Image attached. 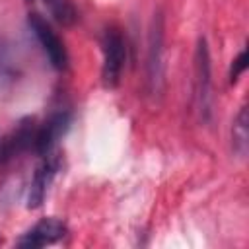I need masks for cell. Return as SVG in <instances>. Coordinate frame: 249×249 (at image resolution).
<instances>
[{"mask_svg": "<svg viewBox=\"0 0 249 249\" xmlns=\"http://www.w3.org/2000/svg\"><path fill=\"white\" fill-rule=\"evenodd\" d=\"M27 25L33 31V35L37 37V41L41 43L51 64L56 70H66L68 68V51H66L62 39L56 35V31L49 25V21L41 14H29Z\"/></svg>", "mask_w": 249, "mask_h": 249, "instance_id": "obj_1", "label": "cell"}, {"mask_svg": "<svg viewBox=\"0 0 249 249\" xmlns=\"http://www.w3.org/2000/svg\"><path fill=\"white\" fill-rule=\"evenodd\" d=\"M126 60V45L119 29H107L103 37V82L113 88L119 84Z\"/></svg>", "mask_w": 249, "mask_h": 249, "instance_id": "obj_2", "label": "cell"}, {"mask_svg": "<svg viewBox=\"0 0 249 249\" xmlns=\"http://www.w3.org/2000/svg\"><path fill=\"white\" fill-rule=\"evenodd\" d=\"M195 84H196V103H198V111L202 115V119L210 117V54H208V47L206 41L200 39L196 53H195Z\"/></svg>", "mask_w": 249, "mask_h": 249, "instance_id": "obj_3", "label": "cell"}, {"mask_svg": "<svg viewBox=\"0 0 249 249\" xmlns=\"http://www.w3.org/2000/svg\"><path fill=\"white\" fill-rule=\"evenodd\" d=\"M35 134H37V126L33 119L19 121L10 134L0 138V163L12 160L16 154L31 150L35 144Z\"/></svg>", "mask_w": 249, "mask_h": 249, "instance_id": "obj_4", "label": "cell"}, {"mask_svg": "<svg viewBox=\"0 0 249 249\" xmlns=\"http://www.w3.org/2000/svg\"><path fill=\"white\" fill-rule=\"evenodd\" d=\"M68 126H70V113H66V111L53 113L41 126H37L33 150H35L39 156L51 154V150H53L54 144L64 136V132L68 130Z\"/></svg>", "mask_w": 249, "mask_h": 249, "instance_id": "obj_5", "label": "cell"}, {"mask_svg": "<svg viewBox=\"0 0 249 249\" xmlns=\"http://www.w3.org/2000/svg\"><path fill=\"white\" fill-rule=\"evenodd\" d=\"M66 233V226L56 218H43L29 231H25L18 239V247H45L56 243Z\"/></svg>", "mask_w": 249, "mask_h": 249, "instance_id": "obj_6", "label": "cell"}, {"mask_svg": "<svg viewBox=\"0 0 249 249\" xmlns=\"http://www.w3.org/2000/svg\"><path fill=\"white\" fill-rule=\"evenodd\" d=\"M58 171V160L51 158L49 154L45 156V160L37 165L33 179H31V187H29V195H27V208H37L43 204L47 189L53 181V177Z\"/></svg>", "mask_w": 249, "mask_h": 249, "instance_id": "obj_7", "label": "cell"}, {"mask_svg": "<svg viewBox=\"0 0 249 249\" xmlns=\"http://www.w3.org/2000/svg\"><path fill=\"white\" fill-rule=\"evenodd\" d=\"M161 21H154V29L150 33V56H148V68H150V82L154 89L158 88V82L161 80Z\"/></svg>", "mask_w": 249, "mask_h": 249, "instance_id": "obj_8", "label": "cell"}, {"mask_svg": "<svg viewBox=\"0 0 249 249\" xmlns=\"http://www.w3.org/2000/svg\"><path fill=\"white\" fill-rule=\"evenodd\" d=\"M45 6L49 8L51 16L62 25H72L78 19V12L70 0H45Z\"/></svg>", "mask_w": 249, "mask_h": 249, "instance_id": "obj_9", "label": "cell"}, {"mask_svg": "<svg viewBox=\"0 0 249 249\" xmlns=\"http://www.w3.org/2000/svg\"><path fill=\"white\" fill-rule=\"evenodd\" d=\"M231 138H233V150L239 154V156H245L247 152V138H249V132H247V109L243 107L233 123V130H231Z\"/></svg>", "mask_w": 249, "mask_h": 249, "instance_id": "obj_10", "label": "cell"}, {"mask_svg": "<svg viewBox=\"0 0 249 249\" xmlns=\"http://www.w3.org/2000/svg\"><path fill=\"white\" fill-rule=\"evenodd\" d=\"M247 68V51H241L239 54H237V58L233 60V64H231V72H230V82L233 84L237 78H239V74L243 72Z\"/></svg>", "mask_w": 249, "mask_h": 249, "instance_id": "obj_11", "label": "cell"}]
</instances>
